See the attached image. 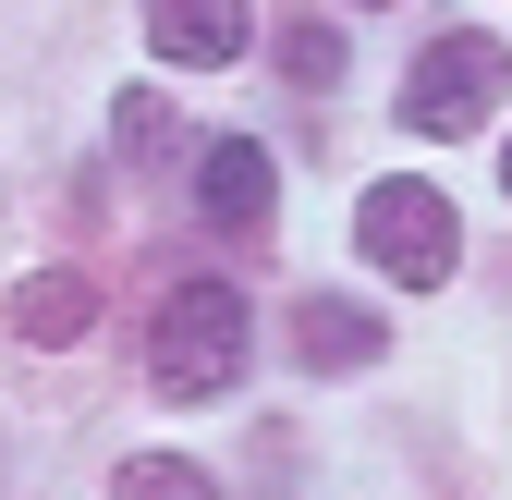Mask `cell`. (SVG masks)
<instances>
[{
	"label": "cell",
	"mask_w": 512,
	"mask_h": 500,
	"mask_svg": "<svg viewBox=\"0 0 512 500\" xmlns=\"http://www.w3.org/2000/svg\"><path fill=\"white\" fill-rule=\"evenodd\" d=\"M232 366H244V293L232 281H171L159 318H147V379L171 403H208V391H232Z\"/></svg>",
	"instance_id": "cell-1"
},
{
	"label": "cell",
	"mask_w": 512,
	"mask_h": 500,
	"mask_svg": "<svg viewBox=\"0 0 512 500\" xmlns=\"http://www.w3.org/2000/svg\"><path fill=\"white\" fill-rule=\"evenodd\" d=\"M354 244H366V257L391 269L403 293H439V281H452V257H464V220H452V196H439V183L391 171V183H366Z\"/></svg>",
	"instance_id": "cell-2"
},
{
	"label": "cell",
	"mask_w": 512,
	"mask_h": 500,
	"mask_svg": "<svg viewBox=\"0 0 512 500\" xmlns=\"http://www.w3.org/2000/svg\"><path fill=\"white\" fill-rule=\"evenodd\" d=\"M500 86H512V49L500 37H476V25L427 37L415 74H403V135H476V122L500 110Z\"/></svg>",
	"instance_id": "cell-3"
},
{
	"label": "cell",
	"mask_w": 512,
	"mask_h": 500,
	"mask_svg": "<svg viewBox=\"0 0 512 500\" xmlns=\"http://www.w3.org/2000/svg\"><path fill=\"white\" fill-rule=\"evenodd\" d=\"M196 208H208V232L256 244V232H269V208H281V171H269V147H256V135H220V147L196 159Z\"/></svg>",
	"instance_id": "cell-4"
},
{
	"label": "cell",
	"mask_w": 512,
	"mask_h": 500,
	"mask_svg": "<svg viewBox=\"0 0 512 500\" xmlns=\"http://www.w3.org/2000/svg\"><path fill=\"white\" fill-rule=\"evenodd\" d=\"M293 354L317 366V379H342V366H378V354H391V330H378L366 305H342V293H305L293 305Z\"/></svg>",
	"instance_id": "cell-5"
},
{
	"label": "cell",
	"mask_w": 512,
	"mask_h": 500,
	"mask_svg": "<svg viewBox=\"0 0 512 500\" xmlns=\"http://www.w3.org/2000/svg\"><path fill=\"white\" fill-rule=\"evenodd\" d=\"M147 37H159V61H183V74H220V61L244 49V0H147Z\"/></svg>",
	"instance_id": "cell-6"
},
{
	"label": "cell",
	"mask_w": 512,
	"mask_h": 500,
	"mask_svg": "<svg viewBox=\"0 0 512 500\" xmlns=\"http://www.w3.org/2000/svg\"><path fill=\"white\" fill-rule=\"evenodd\" d=\"M86 318H98V293H86V269H37V281L13 293V330H25L37 354H61V342H86Z\"/></svg>",
	"instance_id": "cell-7"
},
{
	"label": "cell",
	"mask_w": 512,
	"mask_h": 500,
	"mask_svg": "<svg viewBox=\"0 0 512 500\" xmlns=\"http://www.w3.org/2000/svg\"><path fill=\"white\" fill-rule=\"evenodd\" d=\"M110 500H220L196 464H183V452H135V464H122L110 476Z\"/></svg>",
	"instance_id": "cell-8"
},
{
	"label": "cell",
	"mask_w": 512,
	"mask_h": 500,
	"mask_svg": "<svg viewBox=\"0 0 512 500\" xmlns=\"http://www.w3.org/2000/svg\"><path fill=\"white\" fill-rule=\"evenodd\" d=\"M110 135H122V159H147V171H159V159L183 147V122H171V110H159V98L135 86V98H122V110H110Z\"/></svg>",
	"instance_id": "cell-9"
},
{
	"label": "cell",
	"mask_w": 512,
	"mask_h": 500,
	"mask_svg": "<svg viewBox=\"0 0 512 500\" xmlns=\"http://www.w3.org/2000/svg\"><path fill=\"white\" fill-rule=\"evenodd\" d=\"M281 74H293V86H330V74H342L330 25H293V37H281Z\"/></svg>",
	"instance_id": "cell-10"
},
{
	"label": "cell",
	"mask_w": 512,
	"mask_h": 500,
	"mask_svg": "<svg viewBox=\"0 0 512 500\" xmlns=\"http://www.w3.org/2000/svg\"><path fill=\"white\" fill-rule=\"evenodd\" d=\"M354 13H378V0H354Z\"/></svg>",
	"instance_id": "cell-11"
},
{
	"label": "cell",
	"mask_w": 512,
	"mask_h": 500,
	"mask_svg": "<svg viewBox=\"0 0 512 500\" xmlns=\"http://www.w3.org/2000/svg\"><path fill=\"white\" fill-rule=\"evenodd\" d=\"M500 183H512V159H500Z\"/></svg>",
	"instance_id": "cell-12"
}]
</instances>
